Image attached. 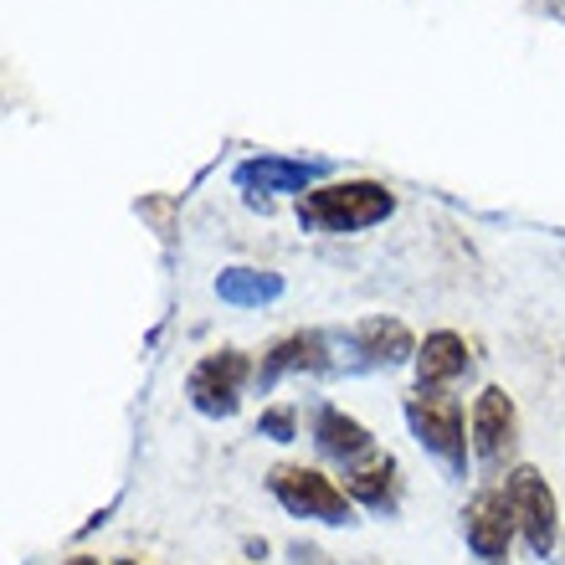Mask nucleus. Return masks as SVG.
Segmentation results:
<instances>
[{
	"instance_id": "nucleus-1",
	"label": "nucleus",
	"mask_w": 565,
	"mask_h": 565,
	"mask_svg": "<svg viewBox=\"0 0 565 565\" xmlns=\"http://www.w3.org/2000/svg\"><path fill=\"white\" fill-rule=\"evenodd\" d=\"M396 211V195L381 180H329L298 195V226L319 232V237H344V232H365L381 226Z\"/></svg>"
},
{
	"instance_id": "nucleus-2",
	"label": "nucleus",
	"mask_w": 565,
	"mask_h": 565,
	"mask_svg": "<svg viewBox=\"0 0 565 565\" xmlns=\"http://www.w3.org/2000/svg\"><path fill=\"white\" fill-rule=\"evenodd\" d=\"M406 422H412V437L447 468V478L468 473V427H462V402L452 391L417 386L406 396Z\"/></svg>"
},
{
	"instance_id": "nucleus-3",
	"label": "nucleus",
	"mask_w": 565,
	"mask_h": 565,
	"mask_svg": "<svg viewBox=\"0 0 565 565\" xmlns=\"http://www.w3.org/2000/svg\"><path fill=\"white\" fill-rule=\"evenodd\" d=\"M268 489L288 514L298 520H319V524H355V499L324 478L319 468H303V462H278L268 473Z\"/></svg>"
},
{
	"instance_id": "nucleus-4",
	"label": "nucleus",
	"mask_w": 565,
	"mask_h": 565,
	"mask_svg": "<svg viewBox=\"0 0 565 565\" xmlns=\"http://www.w3.org/2000/svg\"><path fill=\"white\" fill-rule=\"evenodd\" d=\"M504 499H509V514L520 524L524 545L540 555V561H555L561 551V509H555V493L551 483L540 478V468H514L504 478Z\"/></svg>"
},
{
	"instance_id": "nucleus-5",
	"label": "nucleus",
	"mask_w": 565,
	"mask_h": 565,
	"mask_svg": "<svg viewBox=\"0 0 565 565\" xmlns=\"http://www.w3.org/2000/svg\"><path fill=\"white\" fill-rule=\"evenodd\" d=\"M329 340H334V371H391L402 360H417V340L402 319H365Z\"/></svg>"
},
{
	"instance_id": "nucleus-6",
	"label": "nucleus",
	"mask_w": 565,
	"mask_h": 565,
	"mask_svg": "<svg viewBox=\"0 0 565 565\" xmlns=\"http://www.w3.org/2000/svg\"><path fill=\"white\" fill-rule=\"evenodd\" d=\"M247 381H257V365L242 350H216V355L195 360L191 381H185V396H191V406L201 412V417H237L242 406V391H247Z\"/></svg>"
},
{
	"instance_id": "nucleus-7",
	"label": "nucleus",
	"mask_w": 565,
	"mask_h": 565,
	"mask_svg": "<svg viewBox=\"0 0 565 565\" xmlns=\"http://www.w3.org/2000/svg\"><path fill=\"white\" fill-rule=\"evenodd\" d=\"M319 175H329L324 160H288V154H253L232 170L237 191H247L253 201L257 195H309Z\"/></svg>"
},
{
	"instance_id": "nucleus-8",
	"label": "nucleus",
	"mask_w": 565,
	"mask_h": 565,
	"mask_svg": "<svg viewBox=\"0 0 565 565\" xmlns=\"http://www.w3.org/2000/svg\"><path fill=\"white\" fill-rule=\"evenodd\" d=\"M298 371H309V375L334 371V340H329V334H319V329H298V334H282V340L273 344L268 355L257 360V381H253V386L273 391L282 375H298Z\"/></svg>"
},
{
	"instance_id": "nucleus-9",
	"label": "nucleus",
	"mask_w": 565,
	"mask_h": 565,
	"mask_svg": "<svg viewBox=\"0 0 565 565\" xmlns=\"http://www.w3.org/2000/svg\"><path fill=\"white\" fill-rule=\"evenodd\" d=\"M514 443H520V412H514V402H509V391L489 386L478 391L473 402V452L489 468H499V462L514 452Z\"/></svg>"
},
{
	"instance_id": "nucleus-10",
	"label": "nucleus",
	"mask_w": 565,
	"mask_h": 565,
	"mask_svg": "<svg viewBox=\"0 0 565 565\" xmlns=\"http://www.w3.org/2000/svg\"><path fill=\"white\" fill-rule=\"evenodd\" d=\"M514 530H520V524H514V514H509L504 493L489 489L462 509V535H468V551H473L478 561H504Z\"/></svg>"
},
{
	"instance_id": "nucleus-11",
	"label": "nucleus",
	"mask_w": 565,
	"mask_h": 565,
	"mask_svg": "<svg viewBox=\"0 0 565 565\" xmlns=\"http://www.w3.org/2000/svg\"><path fill=\"white\" fill-rule=\"evenodd\" d=\"M344 493H350L360 509H371V514H396V504H402V478H396V458L375 447L371 458L350 462V468H344Z\"/></svg>"
},
{
	"instance_id": "nucleus-12",
	"label": "nucleus",
	"mask_w": 565,
	"mask_h": 565,
	"mask_svg": "<svg viewBox=\"0 0 565 565\" xmlns=\"http://www.w3.org/2000/svg\"><path fill=\"white\" fill-rule=\"evenodd\" d=\"M313 443H319V452L324 458H334L340 468H350V462H360V458H371L375 452V437L365 427H360L355 417H344L340 406H319L313 412Z\"/></svg>"
},
{
	"instance_id": "nucleus-13",
	"label": "nucleus",
	"mask_w": 565,
	"mask_h": 565,
	"mask_svg": "<svg viewBox=\"0 0 565 565\" xmlns=\"http://www.w3.org/2000/svg\"><path fill=\"white\" fill-rule=\"evenodd\" d=\"M468 365H473V355H468L462 334H452V329H437V334H427L417 344V381L427 391H447L458 375H468Z\"/></svg>"
},
{
	"instance_id": "nucleus-14",
	"label": "nucleus",
	"mask_w": 565,
	"mask_h": 565,
	"mask_svg": "<svg viewBox=\"0 0 565 565\" xmlns=\"http://www.w3.org/2000/svg\"><path fill=\"white\" fill-rule=\"evenodd\" d=\"M216 298L232 309H263V303L282 298V278L268 268H226L216 278Z\"/></svg>"
},
{
	"instance_id": "nucleus-15",
	"label": "nucleus",
	"mask_w": 565,
	"mask_h": 565,
	"mask_svg": "<svg viewBox=\"0 0 565 565\" xmlns=\"http://www.w3.org/2000/svg\"><path fill=\"white\" fill-rule=\"evenodd\" d=\"M257 431H263V437H273V443H294V437H298V417H294V406H273V412H263Z\"/></svg>"
},
{
	"instance_id": "nucleus-16",
	"label": "nucleus",
	"mask_w": 565,
	"mask_h": 565,
	"mask_svg": "<svg viewBox=\"0 0 565 565\" xmlns=\"http://www.w3.org/2000/svg\"><path fill=\"white\" fill-rule=\"evenodd\" d=\"M288 555H294V565H324V561H329V555H324V551H313V545H294Z\"/></svg>"
},
{
	"instance_id": "nucleus-17",
	"label": "nucleus",
	"mask_w": 565,
	"mask_h": 565,
	"mask_svg": "<svg viewBox=\"0 0 565 565\" xmlns=\"http://www.w3.org/2000/svg\"><path fill=\"white\" fill-rule=\"evenodd\" d=\"M62 565H98L93 555H73V561H62Z\"/></svg>"
},
{
	"instance_id": "nucleus-18",
	"label": "nucleus",
	"mask_w": 565,
	"mask_h": 565,
	"mask_svg": "<svg viewBox=\"0 0 565 565\" xmlns=\"http://www.w3.org/2000/svg\"><path fill=\"white\" fill-rule=\"evenodd\" d=\"M114 565H145V561H114Z\"/></svg>"
}]
</instances>
